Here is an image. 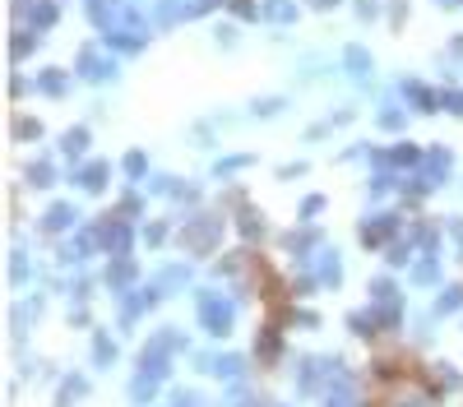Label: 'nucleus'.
<instances>
[{
  "label": "nucleus",
  "mask_w": 463,
  "mask_h": 407,
  "mask_svg": "<svg viewBox=\"0 0 463 407\" xmlns=\"http://www.w3.org/2000/svg\"><path fill=\"white\" fill-rule=\"evenodd\" d=\"M200 319H204V329H214V338H223V333L232 329V306L218 301V297H204L200 301Z\"/></svg>",
  "instance_id": "1"
},
{
  "label": "nucleus",
  "mask_w": 463,
  "mask_h": 407,
  "mask_svg": "<svg viewBox=\"0 0 463 407\" xmlns=\"http://www.w3.org/2000/svg\"><path fill=\"white\" fill-rule=\"evenodd\" d=\"M459 301H463V292H445V297H440V310H454Z\"/></svg>",
  "instance_id": "5"
},
{
  "label": "nucleus",
  "mask_w": 463,
  "mask_h": 407,
  "mask_svg": "<svg viewBox=\"0 0 463 407\" xmlns=\"http://www.w3.org/2000/svg\"><path fill=\"white\" fill-rule=\"evenodd\" d=\"M93 357L102 361V366H107V361H116V343H111V338H97V343H93Z\"/></svg>",
  "instance_id": "3"
},
{
  "label": "nucleus",
  "mask_w": 463,
  "mask_h": 407,
  "mask_svg": "<svg viewBox=\"0 0 463 407\" xmlns=\"http://www.w3.org/2000/svg\"><path fill=\"white\" fill-rule=\"evenodd\" d=\"M70 218H75L70 208H51V222H46V227H70Z\"/></svg>",
  "instance_id": "4"
},
{
  "label": "nucleus",
  "mask_w": 463,
  "mask_h": 407,
  "mask_svg": "<svg viewBox=\"0 0 463 407\" xmlns=\"http://www.w3.org/2000/svg\"><path fill=\"white\" fill-rule=\"evenodd\" d=\"M214 370H218V375H227V379H236V375H241V357H218Z\"/></svg>",
  "instance_id": "2"
}]
</instances>
